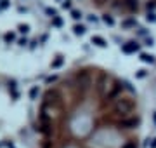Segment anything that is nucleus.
<instances>
[{
  "instance_id": "obj_1",
  "label": "nucleus",
  "mask_w": 156,
  "mask_h": 148,
  "mask_svg": "<svg viewBox=\"0 0 156 148\" xmlns=\"http://www.w3.org/2000/svg\"><path fill=\"white\" fill-rule=\"evenodd\" d=\"M135 110V101L132 98H127V96H120L116 98L111 105V112L115 117L118 119H123V117H128Z\"/></svg>"
},
{
  "instance_id": "obj_2",
  "label": "nucleus",
  "mask_w": 156,
  "mask_h": 148,
  "mask_svg": "<svg viewBox=\"0 0 156 148\" xmlns=\"http://www.w3.org/2000/svg\"><path fill=\"white\" fill-rule=\"evenodd\" d=\"M139 0H120V11L127 12V14H135L139 12Z\"/></svg>"
},
{
  "instance_id": "obj_3",
  "label": "nucleus",
  "mask_w": 156,
  "mask_h": 148,
  "mask_svg": "<svg viewBox=\"0 0 156 148\" xmlns=\"http://www.w3.org/2000/svg\"><path fill=\"white\" fill-rule=\"evenodd\" d=\"M122 89H123V86L120 84V82H116L115 86L111 87V91L108 92L106 96H104V105H113V101L116 99V98H120V94H122Z\"/></svg>"
},
{
  "instance_id": "obj_4",
  "label": "nucleus",
  "mask_w": 156,
  "mask_h": 148,
  "mask_svg": "<svg viewBox=\"0 0 156 148\" xmlns=\"http://www.w3.org/2000/svg\"><path fill=\"white\" fill-rule=\"evenodd\" d=\"M116 124L123 129H137L140 124V119L139 117H123V119H118Z\"/></svg>"
},
{
  "instance_id": "obj_5",
  "label": "nucleus",
  "mask_w": 156,
  "mask_h": 148,
  "mask_svg": "<svg viewBox=\"0 0 156 148\" xmlns=\"http://www.w3.org/2000/svg\"><path fill=\"white\" fill-rule=\"evenodd\" d=\"M59 92L56 91V89H49V91L45 92V103L47 105H52V103H57L59 101Z\"/></svg>"
},
{
  "instance_id": "obj_6",
  "label": "nucleus",
  "mask_w": 156,
  "mask_h": 148,
  "mask_svg": "<svg viewBox=\"0 0 156 148\" xmlns=\"http://www.w3.org/2000/svg\"><path fill=\"white\" fill-rule=\"evenodd\" d=\"M140 49V46L137 42H127L125 46H123V52L125 54H132V52H137Z\"/></svg>"
},
{
  "instance_id": "obj_7",
  "label": "nucleus",
  "mask_w": 156,
  "mask_h": 148,
  "mask_svg": "<svg viewBox=\"0 0 156 148\" xmlns=\"http://www.w3.org/2000/svg\"><path fill=\"white\" fill-rule=\"evenodd\" d=\"M92 44H95V46H99V47H106L108 46L106 40L102 39V37H97V35H95V37H92Z\"/></svg>"
},
{
  "instance_id": "obj_8",
  "label": "nucleus",
  "mask_w": 156,
  "mask_h": 148,
  "mask_svg": "<svg viewBox=\"0 0 156 148\" xmlns=\"http://www.w3.org/2000/svg\"><path fill=\"white\" fill-rule=\"evenodd\" d=\"M102 21H104L108 26H113V24H115V19H113L111 14H104V16H102Z\"/></svg>"
},
{
  "instance_id": "obj_9",
  "label": "nucleus",
  "mask_w": 156,
  "mask_h": 148,
  "mask_svg": "<svg viewBox=\"0 0 156 148\" xmlns=\"http://www.w3.org/2000/svg\"><path fill=\"white\" fill-rule=\"evenodd\" d=\"M140 61H144V63H154V56H151V54H140Z\"/></svg>"
},
{
  "instance_id": "obj_10",
  "label": "nucleus",
  "mask_w": 156,
  "mask_h": 148,
  "mask_svg": "<svg viewBox=\"0 0 156 148\" xmlns=\"http://www.w3.org/2000/svg\"><path fill=\"white\" fill-rule=\"evenodd\" d=\"M123 28H132V26H137V21L135 19H127V21H123L122 23Z\"/></svg>"
},
{
  "instance_id": "obj_11",
  "label": "nucleus",
  "mask_w": 156,
  "mask_h": 148,
  "mask_svg": "<svg viewBox=\"0 0 156 148\" xmlns=\"http://www.w3.org/2000/svg\"><path fill=\"white\" fill-rule=\"evenodd\" d=\"M62 63H64V57H62V56H57V59L52 63V68H59Z\"/></svg>"
},
{
  "instance_id": "obj_12",
  "label": "nucleus",
  "mask_w": 156,
  "mask_h": 148,
  "mask_svg": "<svg viewBox=\"0 0 156 148\" xmlns=\"http://www.w3.org/2000/svg\"><path fill=\"white\" fill-rule=\"evenodd\" d=\"M73 30H75V35H83L85 33V26H82V24H76Z\"/></svg>"
},
{
  "instance_id": "obj_13",
  "label": "nucleus",
  "mask_w": 156,
  "mask_h": 148,
  "mask_svg": "<svg viewBox=\"0 0 156 148\" xmlns=\"http://www.w3.org/2000/svg\"><path fill=\"white\" fill-rule=\"evenodd\" d=\"M37 96H38V87H33V89L30 91V98H31V99H35Z\"/></svg>"
},
{
  "instance_id": "obj_14",
  "label": "nucleus",
  "mask_w": 156,
  "mask_h": 148,
  "mask_svg": "<svg viewBox=\"0 0 156 148\" xmlns=\"http://www.w3.org/2000/svg\"><path fill=\"white\" fill-rule=\"evenodd\" d=\"M71 17L78 21V19H82V12H80V11H73L71 12Z\"/></svg>"
},
{
  "instance_id": "obj_15",
  "label": "nucleus",
  "mask_w": 156,
  "mask_h": 148,
  "mask_svg": "<svg viewBox=\"0 0 156 148\" xmlns=\"http://www.w3.org/2000/svg\"><path fill=\"white\" fill-rule=\"evenodd\" d=\"M146 19H147V21H151V23H154V21H156L154 12H147V16H146Z\"/></svg>"
},
{
  "instance_id": "obj_16",
  "label": "nucleus",
  "mask_w": 156,
  "mask_h": 148,
  "mask_svg": "<svg viewBox=\"0 0 156 148\" xmlns=\"http://www.w3.org/2000/svg\"><path fill=\"white\" fill-rule=\"evenodd\" d=\"M122 148H137V143H134V141H127Z\"/></svg>"
},
{
  "instance_id": "obj_17",
  "label": "nucleus",
  "mask_w": 156,
  "mask_h": 148,
  "mask_svg": "<svg viewBox=\"0 0 156 148\" xmlns=\"http://www.w3.org/2000/svg\"><path fill=\"white\" fill-rule=\"evenodd\" d=\"M62 9H71V0H62Z\"/></svg>"
},
{
  "instance_id": "obj_18",
  "label": "nucleus",
  "mask_w": 156,
  "mask_h": 148,
  "mask_svg": "<svg viewBox=\"0 0 156 148\" xmlns=\"http://www.w3.org/2000/svg\"><path fill=\"white\" fill-rule=\"evenodd\" d=\"M28 30H30L28 24H21V26H19V31H21V33H28Z\"/></svg>"
},
{
  "instance_id": "obj_19",
  "label": "nucleus",
  "mask_w": 156,
  "mask_h": 148,
  "mask_svg": "<svg viewBox=\"0 0 156 148\" xmlns=\"http://www.w3.org/2000/svg\"><path fill=\"white\" fill-rule=\"evenodd\" d=\"M54 24H56V26H61V24H62V21H61V17H57V16H54Z\"/></svg>"
},
{
  "instance_id": "obj_20",
  "label": "nucleus",
  "mask_w": 156,
  "mask_h": 148,
  "mask_svg": "<svg viewBox=\"0 0 156 148\" xmlns=\"http://www.w3.org/2000/svg\"><path fill=\"white\" fill-rule=\"evenodd\" d=\"M14 40V35L12 33H5V42H12Z\"/></svg>"
},
{
  "instance_id": "obj_21",
  "label": "nucleus",
  "mask_w": 156,
  "mask_h": 148,
  "mask_svg": "<svg viewBox=\"0 0 156 148\" xmlns=\"http://www.w3.org/2000/svg\"><path fill=\"white\" fill-rule=\"evenodd\" d=\"M0 7H2V9H5V7H9V0H2V4H0Z\"/></svg>"
},
{
  "instance_id": "obj_22",
  "label": "nucleus",
  "mask_w": 156,
  "mask_h": 148,
  "mask_svg": "<svg viewBox=\"0 0 156 148\" xmlns=\"http://www.w3.org/2000/svg\"><path fill=\"white\" fill-rule=\"evenodd\" d=\"M137 77H139V79H142V77H146V72H144V70H139V73H137Z\"/></svg>"
},
{
  "instance_id": "obj_23",
  "label": "nucleus",
  "mask_w": 156,
  "mask_h": 148,
  "mask_svg": "<svg viewBox=\"0 0 156 148\" xmlns=\"http://www.w3.org/2000/svg\"><path fill=\"white\" fill-rule=\"evenodd\" d=\"M26 44H28V42H26V39H21V40H19V46H26Z\"/></svg>"
},
{
  "instance_id": "obj_24",
  "label": "nucleus",
  "mask_w": 156,
  "mask_h": 148,
  "mask_svg": "<svg viewBox=\"0 0 156 148\" xmlns=\"http://www.w3.org/2000/svg\"><path fill=\"white\" fill-rule=\"evenodd\" d=\"M151 148H156V138L153 139V141H151Z\"/></svg>"
},
{
  "instance_id": "obj_25",
  "label": "nucleus",
  "mask_w": 156,
  "mask_h": 148,
  "mask_svg": "<svg viewBox=\"0 0 156 148\" xmlns=\"http://www.w3.org/2000/svg\"><path fill=\"white\" fill-rule=\"evenodd\" d=\"M153 120H154V124H156V112L153 113Z\"/></svg>"
}]
</instances>
